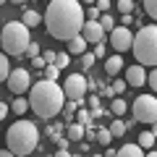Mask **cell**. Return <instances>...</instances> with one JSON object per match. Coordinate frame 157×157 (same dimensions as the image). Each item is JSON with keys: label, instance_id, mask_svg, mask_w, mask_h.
I'll return each mask as SVG.
<instances>
[{"label": "cell", "instance_id": "cell-36", "mask_svg": "<svg viewBox=\"0 0 157 157\" xmlns=\"http://www.w3.org/2000/svg\"><path fill=\"white\" fill-rule=\"evenodd\" d=\"M32 68H45V60H42V55H34V58H32Z\"/></svg>", "mask_w": 157, "mask_h": 157}, {"label": "cell", "instance_id": "cell-24", "mask_svg": "<svg viewBox=\"0 0 157 157\" xmlns=\"http://www.w3.org/2000/svg\"><path fill=\"white\" fill-rule=\"evenodd\" d=\"M97 21H100V26L105 29V32H110V29L115 26V18H113L107 11H105V13H100V18H97Z\"/></svg>", "mask_w": 157, "mask_h": 157}, {"label": "cell", "instance_id": "cell-2", "mask_svg": "<svg viewBox=\"0 0 157 157\" xmlns=\"http://www.w3.org/2000/svg\"><path fill=\"white\" fill-rule=\"evenodd\" d=\"M63 102H66V94H63V86L58 81L42 78V81L29 86V107L42 121H52L55 115H60Z\"/></svg>", "mask_w": 157, "mask_h": 157}, {"label": "cell", "instance_id": "cell-1", "mask_svg": "<svg viewBox=\"0 0 157 157\" xmlns=\"http://www.w3.org/2000/svg\"><path fill=\"white\" fill-rule=\"evenodd\" d=\"M47 3L50 6L42 16L47 34L60 42H68L71 37H76L84 24V6L78 0H47Z\"/></svg>", "mask_w": 157, "mask_h": 157}, {"label": "cell", "instance_id": "cell-8", "mask_svg": "<svg viewBox=\"0 0 157 157\" xmlns=\"http://www.w3.org/2000/svg\"><path fill=\"white\" fill-rule=\"evenodd\" d=\"M6 84H8V89H11L13 94H24V92H29V86H32V76H29L26 68H16V71L8 73Z\"/></svg>", "mask_w": 157, "mask_h": 157}, {"label": "cell", "instance_id": "cell-17", "mask_svg": "<svg viewBox=\"0 0 157 157\" xmlns=\"http://www.w3.org/2000/svg\"><path fill=\"white\" fill-rule=\"evenodd\" d=\"M29 110V100L24 94H18L16 100H13V105H11V113H16V115H24V113Z\"/></svg>", "mask_w": 157, "mask_h": 157}, {"label": "cell", "instance_id": "cell-15", "mask_svg": "<svg viewBox=\"0 0 157 157\" xmlns=\"http://www.w3.org/2000/svg\"><path fill=\"white\" fill-rule=\"evenodd\" d=\"M21 24H24V26H29V29H34V26H39V24H42V16H39L37 11H24Z\"/></svg>", "mask_w": 157, "mask_h": 157}, {"label": "cell", "instance_id": "cell-35", "mask_svg": "<svg viewBox=\"0 0 157 157\" xmlns=\"http://www.w3.org/2000/svg\"><path fill=\"white\" fill-rule=\"evenodd\" d=\"M42 60H45V63H55V52H52V50H45V52H42Z\"/></svg>", "mask_w": 157, "mask_h": 157}, {"label": "cell", "instance_id": "cell-14", "mask_svg": "<svg viewBox=\"0 0 157 157\" xmlns=\"http://www.w3.org/2000/svg\"><path fill=\"white\" fill-rule=\"evenodd\" d=\"M115 155L118 157H141V155H144V149H141L136 141H131V144H123L121 149H115Z\"/></svg>", "mask_w": 157, "mask_h": 157}, {"label": "cell", "instance_id": "cell-20", "mask_svg": "<svg viewBox=\"0 0 157 157\" xmlns=\"http://www.w3.org/2000/svg\"><path fill=\"white\" fill-rule=\"evenodd\" d=\"M42 71H45V78H50V81H58V78H60V68H58L55 63H45Z\"/></svg>", "mask_w": 157, "mask_h": 157}, {"label": "cell", "instance_id": "cell-30", "mask_svg": "<svg viewBox=\"0 0 157 157\" xmlns=\"http://www.w3.org/2000/svg\"><path fill=\"white\" fill-rule=\"evenodd\" d=\"M100 8H97V6H86L84 8V18H100Z\"/></svg>", "mask_w": 157, "mask_h": 157}, {"label": "cell", "instance_id": "cell-38", "mask_svg": "<svg viewBox=\"0 0 157 157\" xmlns=\"http://www.w3.org/2000/svg\"><path fill=\"white\" fill-rule=\"evenodd\" d=\"M131 21H134V18H131V13H121V26H128Z\"/></svg>", "mask_w": 157, "mask_h": 157}, {"label": "cell", "instance_id": "cell-9", "mask_svg": "<svg viewBox=\"0 0 157 157\" xmlns=\"http://www.w3.org/2000/svg\"><path fill=\"white\" fill-rule=\"evenodd\" d=\"M131 37H134V34H131V29L128 26H113L110 29V47H115V52H121V55H123L126 50H131Z\"/></svg>", "mask_w": 157, "mask_h": 157}, {"label": "cell", "instance_id": "cell-10", "mask_svg": "<svg viewBox=\"0 0 157 157\" xmlns=\"http://www.w3.org/2000/svg\"><path fill=\"white\" fill-rule=\"evenodd\" d=\"M81 37L86 39V45H97V42H102L105 39V29L100 26V21L97 18H84V24H81Z\"/></svg>", "mask_w": 157, "mask_h": 157}, {"label": "cell", "instance_id": "cell-39", "mask_svg": "<svg viewBox=\"0 0 157 157\" xmlns=\"http://www.w3.org/2000/svg\"><path fill=\"white\" fill-rule=\"evenodd\" d=\"M11 155H13L11 149H0V157H11Z\"/></svg>", "mask_w": 157, "mask_h": 157}, {"label": "cell", "instance_id": "cell-41", "mask_svg": "<svg viewBox=\"0 0 157 157\" xmlns=\"http://www.w3.org/2000/svg\"><path fill=\"white\" fill-rule=\"evenodd\" d=\"M11 3H13V6H21V3H24V0H11Z\"/></svg>", "mask_w": 157, "mask_h": 157}, {"label": "cell", "instance_id": "cell-3", "mask_svg": "<svg viewBox=\"0 0 157 157\" xmlns=\"http://www.w3.org/2000/svg\"><path fill=\"white\" fill-rule=\"evenodd\" d=\"M6 144L13 155L24 157V155H32L39 144V128L32 123V121H24L18 118L16 123H11V128L6 131Z\"/></svg>", "mask_w": 157, "mask_h": 157}, {"label": "cell", "instance_id": "cell-40", "mask_svg": "<svg viewBox=\"0 0 157 157\" xmlns=\"http://www.w3.org/2000/svg\"><path fill=\"white\" fill-rule=\"evenodd\" d=\"M81 3H84V6H92V3H94V0H81Z\"/></svg>", "mask_w": 157, "mask_h": 157}, {"label": "cell", "instance_id": "cell-23", "mask_svg": "<svg viewBox=\"0 0 157 157\" xmlns=\"http://www.w3.org/2000/svg\"><path fill=\"white\" fill-rule=\"evenodd\" d=\"M110 110H113V115H123V113L128 110V105H126V100L115 97V100H113V105H110Z\"/></svg>", "mask_w": 157, "mask_h": 157}, {"label": "cell", "instance_id": "cell-4", "mask_svg": "<svg viewBox=\"0 0 157 157\" xmlns=\"http://www.w3.org/2000/svg\"><path fill=\"white\" fill-rule=\"evenodd\" d=\"M131 50H134L139 66H157V26H141L136 37H131Z\"/></svg>", "mask_w": 157, "mask_h": 157}, {"label": "cell", "instance_id": "cell-16", "mask_svg": "<svg viewBox=\"0 0 157 157\" xmlns=\"http://www.w3.org/2000/svg\"><path fill=\"white\" fill-rule=\"evenodd\" d=\"M68 139H71V141H81V139H84V126L78 123V121H76V123H73V121L68 123Z\"/></svg>", "mask_w": 157, "mask_h": 157}, {"label": "cell", "instance_id": "cell-34", "mask_svg": "<svg viewBox=\"0 0 157 157\" xmlns=\"http://www.w3.org/2000/svg\"><path fill=\"white\" fill-rule=\"evenodd\" d=\"M92 55H94V58H105V55H107V52H105V45H102V42H97V45H94V52H92Z\"/></svg>", "mask_w": 157, "mask_h": 157}, {"label": "cell", "instance_id": "cell-42", "mask_svg": "<svg viewBox=\"0 0 157 157\" xmlns=\"http://www.w3.org/2000/svg\"><path fill=\"white\" fill-rule=\"evenodd\" d=\"M3 3H6V0H0V6H3Z\"/></svg>", "mask_w": 157, "mask_h": 157}, {"label": "cell", "instance_id": "cell-11", "mask_svg": "<svg viewBox=\"0 0 157 157\" xmlns=\"http://www.w3.org/2000/svg\"><path fill=\"white\" fill-rule=\"evenodd\" d=\"M144 78H147V68L139 66V63H134L131 68H126V86H131V89H139V86H144Z\"/></svg>", "mask_w": 157, "mask_h": 157}, {"label": "cell", "instance_id": "cell-12", "mask_svg": "<svg viewBox=\"0 0 157 157\" xmlns=\"http://www.w3.org/2000/svg\"><path fill=\"white\" fill-rule=\"evenodd\" d=\"M105 71L107 76H115V73L123 71V55L115 52V55H105Z\"/></svg>", "mask_w": 157, "mask_h": 157}, {"label": "cell", "instance_id": "cell-29", "mask_svg": "<svg viewBox=\"0 0 157 157\" xmlns=\"http://www.w3.org/2000/svg\"><path fill=\"white\" fill-rule=\"evenodd\" d=\"M126 89H128V86H126V81H123V78H115V84L110 86V92H113V97H115V94H123Z\"/></svg>", "mask_w": 157, "mask_h": 157}, {"label": "cell", "instance_id": "cell-6", "mask_svg": "<svg viewBox=\"0 0 157 157\" xmlns=\"http://www.w3.org/2000/svg\"><path fill=\"white\" fill-rule=\"evenodd\" d=\"M131 113H134V121H139V123H157V100L155 94H139L134 100V105H131Z\"/></svg>", "mask_w": 157, "mask_h": 157}, {"label": "cell", "instance_id": "cell-26", "mask_svg": "<svg viewBox=\"0 0 157 157\" xmlns=\"http://www.w3.org/2000/svg\"><path fill=\"white\" fill-rule=\"evenodd\" d=\"M144 13L149 18H157V0H144Z\"/></svg>", "mask_w": 157, "mask_h": 157}, {"label": "cell", "instance_id": "cell-32", "mask_svg": "<svg viewBox=\"0 0 157 157\" xmlns=\"http://www.w3.org/2000/svg\"><path fill=\"white\" fill-rule=\"evenodd\" d=\"M89 121H92V113L89 110H78V123H81V126H89Z\"/></svg>", "mask_w": 157, "mask_h": 157}, {"label": "cell", "instance_id": "cell-33", "mask_svg": "<svg viewBox=\"0 0 157 157\" xmlns=\"http://www.w3.org/2000/svg\"><path fill=\"white\" fill-rule=\"evenodd\" d=\"M24 55H29V58L39 55V45H37V42H29V45H26V52H24Z\"/></svg>", "mask_w": 157, "mask_h": 157}, {"label": "cell", "instance_id": "cell-22", "mask_svg": "<svg viewBox=\"0 0 157 157\" xmlns=\"http://www.w3.org/2000/svg\"><path fill=\"white\" fill-rule=\"evenodd\" d=\"M8 73H11V66H8V55H6V52H0V84L8 78Z\"/></svg>", "mask_w": 157, "mask_h": 157}, {"label": "cell", "instance_id": "cell-7", "mask_svg": "<svg viewBox=\"0 0 157 157\" xmlns=\"http://www.w3.org/2000/svg\"><path fill=\"white\" fill-rule=\"evenodd\" d=\"M89 78L84 76V73H71V76H66V81H63V94H66V100H73V102H81L86 97V89H89V84H86Z\"/></svg>", "mask_w": 157, "mask_h": 157}, {"label": "cell", "instance_id": "cell-13", "mask_svg": "<svg viewBox=\"0 0 157 157\" xmlns=\"http://www.w3.org/2000/svg\"><path fill=\"white\" fill-rule=\"evenodd\" d=\"M81 52H86V39L81 34H76V37L68 39V55H81Z\"/></svg>", "mask_w": 157, "mask_h": 157}, {"label": "cell", "instance_id": "cell-19", "mask_svg": "<svg viewBox=\"0 0 157 157\" xmlns=\"http://www.w3.org/2000/svg\"><path fill=\"white\" fill-rule=\"evenodd\" d=\"M136 144L141 147V149H149V147H155V131H144V134L139 136V141Z\"/></svg>", "mask_w": 157, "mask_h": 157}, {"label": "cell", "instance_id": "cell-18", "mask_svg": "<svg viewBox=\"0 0 157 157\" xmlns=\"http://www.w3.org/2000/svg\"><path fill=\"white\" fill-rule=\"evenodd\" d=\"M107 131H110V134H113V139H115V136H123L126 131H128V126H126L123 121H121V115H115V121L110 123V128H107Z\"/></svg>", "mask_w": 157, "mask_h": 157}, {"label": "cell", "instance_id": "cell-31", "mask_svg": "<svg viewBox=\"0 0 157 157\" xmlns=\"http://www.w3.org/2000/svg\"><path fill=\"white\" fill-rule=\"evenodd\" d=\"M81 66L89 71V68L94 66V55H92V52H81Z\"/></svg>", "mask_w": 157, "mask_h": 157}, {"label": "cell", "instance_id": "cell-37", "mask_svg": "<svg viewBox=\"0 0 157 157\" xmlns=\"http://www.w3.org/2000/svg\"><path fill=\"white\" fill-rule=\"evenodd\" d=\"M110 6H113L110 0H97V8H100L102 13H105V11H110Z\"/></svg>", "mask_w": 157, "mask_h": 157}, {"label": "cell", "instance_id": "cell-21", "mask_svg": "<svg viewBox=\"0 0 157 157\" xmlns=\"http://www.w3.org/2000/svg\"><path fill=\"white\" fill-rule=\"evenodd\" d=\"M94 141H100L102 147H107V144L113 141V134H110L107 128H102V126H100V128H97V134H94Z\"/></svg>", "mask_w": 157, "mask_h": 157}, {"label": "cell", "instance_id": "cell-25", "mask_svg": "<svg viewBox=\"0 0 157 157\" xmlns=\"http://www.w3.org/2000/svg\"><path fill=\"white\" fill-rule=\"evenodd\" d=\"M134 0H115V8H118V13H131L134 11Z\"/></svg>", "mask_w": 157, "mask_h": 157}, {"label": "cell", "instance_id": "cell-5", "mask_svg": "<svg viewBox=\"0 0 157 157\" xmlns=\"http://www.w3.org/2000/svg\"><path fill=\"white\" fill-rule=\"evenodd\" d=\"M32 42L29 37V26H24L21 21H8L0 32V47L3 52L11 58H21L26 52V45Z\"/></svg>", "mask_w": 157, "mask_h": 157}, {"label": "cell", "instance_id": "cell-28", "mask_svg": "<svg viewBox=\"0 0 157 157\" xmlns=\"http://www.w3.org/2000/svg\"><path fill=\"white\" fill-rule=\"evenodd\" d=\"M144 84L149 86V89H157V68L152 66V71L147 73V78H144Z\"/></svg>", "mask_w": 157, "mask_h": 157}, {"label": "cell", "instance_id": "cell-27", "mask_svg": "<svg viewBox=\"0 0 157 157\" xmlns=\"http://www.w3.org/2000/svg\"><path fill=\"white\" fill-rule=\"evenodd\" d=\"M68 63H71V55L68 52H55V66L58 68H68Z\"/></svg>", "mask_w": 157, "mask_h": 157}]
</instances>
